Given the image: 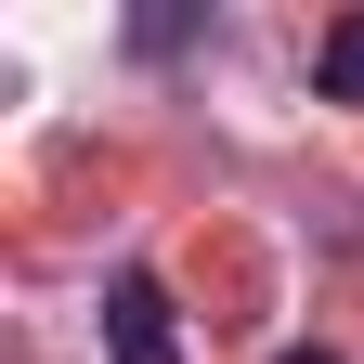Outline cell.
<instances>
[{
    "label": "cell",
    "mask_w": 364,
    "mask_h": 364,
    "mask_svg": "<svg viewBox=\"0 0 364 364\" xmlns=\"http://www.w3.org/2000/svg\"><path fill=\"white\" fill-rule=\"evenodd\" d=\"M312 105H364V14H338L312 39Z\"/></svg>",
    "instance_id": "cell-2"
},
{
    "label": "cell",
    "mask_w": 364,
    "mask_h": 364,
    "mask_svg": "<svg viewBox=\"0 0 364 364\" xmlns=\"http://www.w3.org/2000/svg\"><path fill=\"white\" fill-rule=\"evenodd\" d=\"M287 364H338V351H287Z\"/></svg>",
    "instance_id": "cell-3"
},
{
    "label": "cell",
    "mask_w": 364,
    "mask_h": 364,
    "mask_svg": "<svg viewBox=\"0 0 364 364\" xmlns=\"http://www.w3.org/2000/svg\"><path fill=\"white\" fill-rule=\"evenodd\" d=\"M105 364H182V326H169L156 273H117L105 287Z\"/></svg>",
    "instance_id": "cell-1"
}]
</instances>
